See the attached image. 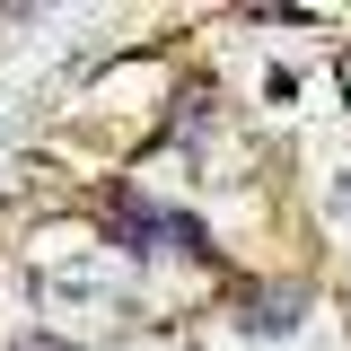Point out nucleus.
Returning <instances> with one entry per match:
<instances>
[{"label": "nucleus", "mask_w": 351, "mask_h": 351, "mask_svg": "<svg viewBox=\"0 0 351 351\" xmlns=\"http://www.w3.org/2000/svg\"><path fill=\"white\" fill-rule=\"evenodd\" d=\"M18 351H71V343H44V334H36V343H18Z\"/></svg>", "instance_id": "obj_1"}, {"label": "nucleus", "mask_w": 351, "mask_h": 351, "mask_svg": "<svg viewBox=\"0 0 351 351\" xmlns=\"http://www.w3.org/2000/svg\"><path fill=\"white\" fill-rule=\"evenodd\" d=\"M343 80H351V71H343Z\"/></svg>", "instance_id": "obj_2"}]
</instances>
